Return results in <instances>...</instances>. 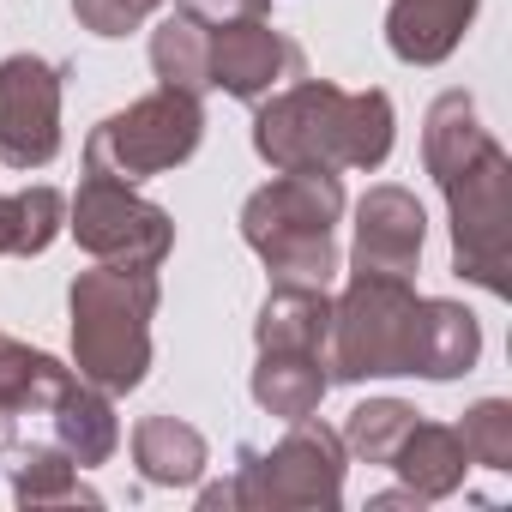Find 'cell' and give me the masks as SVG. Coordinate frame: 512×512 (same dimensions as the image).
I'll return each mask as SVG.
<instances>
[{
    "mask_svg": "<svg viewBox=\"0 0 512 512\" xmlns=\"http://www.w3.org/2000/svg\"><path fill=\"white\" fill-rule=\"evenodd\" d=\"M368 506H374V512H392V506H422V494H410V488H392V494H374Z\"/></svg>",
    "mask_w": 512,
    "mask_h": 512,
    "instance_id": "obj_27",
    "label": "cell"
},
{
    "mask_svg": "<svg viewBox=\"0 0 512 512\" xmlns=\"http://www.w3.org/2000/svg\"><path fill=\"white\" fill-rule=\"evenodd\" d=\"M49 422H55V446H61L79 470L109 464V458H115V446H121L115 404H109V392H103V386H91V380H73V386L55 398Z\"/></svg>",
    "mask_w": 512,
    "mask_h": 512,
    "instance_id": "obj_15",
    "label": "cell"
},
{
    "mask_svg": "<svg viewBox=\"0 0 512 512\" xmlns=\"http://www.w3.org/2000/svg\"><path fill=\"white\" fill-rule=\"evenodd\" d=\"M13 500L43 512V506H103V494L79 476V464L55 440H31L13 452Z\"/></svg>",
    "mask_w": 512,
    "mask_h": 512,
    "instance_id": "obj_19",
    "label": "cell"
},
{
    "mask_svg": "<svg viewBox=\"0 0 512 512\" xmlns=\"http://www.w3.org/2000/svg\"><path fill=\"white\" fill-rule=\"evenodd\" d=\"M67 229L103 266H145V272H157L169 260V247H175V223H169L163 205H151L127 181L91 175V169H85L79 193L67 199Z\"/></svg>",
    "mask_w": 512,
    "mask_h": 512,
    "instance_id": "obj_8",
    "label": "cell"
},
{
    "mask_svg": "<svg viewBox=\"0 0 512 512\" xmlns=\"http://www.w3.org/2000/svg\"><path fill=\"white\" fill-rule=\"evenodd\" d=\"M175 13H193L205 25H229V19H266L272 0H175Z\"/></svg>",
    "mask_w": 512,
    "mask_h": 512,
    "instance_id": "obj_26",
    "label": "cell"
},
{
    "mask_svg": "<svg viewBox=\"0 0 512 512\" xmlns=\"http://www.w3.org/2000/svg\"><path fill=\"white\" fill-rule=\"evenodd\" d=\"M13 422H19L13 410H0V446H13Z\"/></svg>",
    "mask_w": 512,
    "mask_h": 512,
    "instance_id": "obj_28",
    "label": "cell"
},
{
    "mask_svg": "<svg viewBox=\"0 0 512 512\" xmlns=\"http://www.w3.org/2000/svg\"><path fill=\"white\" fill-rule=\"evenodd\" d=\"M157 7H163V0H73V19H79V31H91V37H127V31H139Z\"/></svg>",
    "mask_w": 512,
    "mask_h": 512,
    "instance_id": "obj_25",
    "label": "cell"
},
{
    "mask_svg": "<svg viewBox=\"0 0 512 512\" xmlns=\"http://www.w3.org/2000/svg\"><path fill=\"white\" fill-rule=\"evenodd\" d=\"M482 356V326L464 302L422 296V332H416V374L422 380H458Z\"/></svg>",
    "mask_w": 512,
    "mask_h": 512,
    "instance_id": "obj_17",
    "label": "cell"
},
{
    "mask_svg": "<svg viewBox=\"0 0 512 512\" xmlns=\"http://www.w3.org/2000/svg\"><path fill=\"white\" fill-rule=\"evenodd\" d=\"M205 434L181 416H145L133 428V464L151 488H193L205 476Z\"/></svg>",
    "mask_w": 512,
    "mask_h": 512,
    "instance_id": "obj_18",
    "label": "cell"
},
{
    "mask_svg": "<svg viewBox=\"0 0 512 512\" xmlns=\"http://www.w3.org/2000/svg\"><path fill=\"white\" fill-rule=\"evenodd\" d=\"M392 139L398 115L386 91L296 79L253 103V151L272 169H380L392 157Z\"/></svg>",
    "mask_w": 512,
    "mask_h": 512,
    "instance_id": "obj_2",
    "label": "cell"
},
{
    "mask_svg": "<svg viewBox=\"0 0 512 512\" xmlns=\"http://www.w3.org/2000/svg\"><path fill=\"white\" fill-rule=\"evenodd\" d=\"M247 392H253V404H260L266 416L302 422L332 392V374H326V356H314V350H260Z\"/></svg>",
    "mask_w": 512,
    "mask_h": 512,
    "instance_id": "obj_13",
    "label": "cell"
},
{
    "mask_svg": "<svg viewBox=\"0 0 512 512\" xmlns=\"http://www.w3.org/2000/svg\"><path fill=\"white\" fill-rule=\"evenodd\" d=\"M338 217H344V181L338 169H278L260 193L241 205V241L266 260V272L284 284H326L338 272Z\"/></svg>",
    "mask_w": 512,
    "mask_h": 512,
    "instance_id": "obj_4",
    "label": "cell"
},
{
    "mask_svg": "<svg viewBox=\"0 0 512 512\" xmlns=\"http://www.w3.org/2000/svg\"><path fill=\"white\" fill-rule=\"evenodd\" d=\"M416 332H422V296L410 278L350 272L344 296L332 302V332H326L332 386L416 374Z\"/></svg>",
    "mask_w": 512,
    "mask_h": 512,
    "instance_id": "obj_6",
    "label": "cell"
},
{
    "mask_svg": "<svg viewBox=\"0 0 512 512\" xmlns=\"http://www.w3.org/2000/svg\"><path fill=\"white\" fill-rule=\"evenodd\" d=\"M326 332H332V296L326 284H272V296L260 302L253 320V344L260 350H314L326 356Z\"/></svg>",
    "mask_w": 512,
    "mask_h": 512,
    "instance_id": "obj_14",
    "label": "cell"
},
{
    "mask_svg": "<svg viewBox=\"0 0 512 512\" xmlns=\"http://www.w3.org/2000/svg\"><path fill=\"white\" fill-rule=\"evenodd\" d=\"M151 73L163 91H187L205 97L211 91V25L193 13H169L151 31Z\"/></svg>",
    "mask_w": 512,
    "mask_h": 512,
    "instance_id": "obj_20",
    "label": "cell"
},
{
    "mask_svg": "<svg viewBox=\"0 0 512 512\" xmlns=\"http://www.w3.org/2000/svg\"><path fill=\"white\" fill-rule=\"evenodd\" d=\"M386 470H398L410 494H422V500H446V494L464 488L470 458H464L458 428H446V422H422V416H416V428L404 434V446L392 452Z\"/></svg>",
    "mask_w": 512,
    "mask_h": 512,
    "instance_id": "obj_16",
    "label": "cell"
},
{
    "mask_svg": "<svg viewBox=\"0 0 512 512\" xmlns=\"http://www.w3.org/2000/svg\"><path fill=\"white\" fill-rule=\"evenodd\" d=\"M422 157L452 217V272L488 296L512 290V157L482 127L464 91L434 97L422 127Z\"/></svg>",
    "mask_w": 512,
    "mask_h": 512,
    "instance_id": "obj_1",
    "label": "cell"
},
{
    "mask_svg": "<svg viewBox=\"0 0 512 512\" xmlns=\"http://www.w3.org/2000/svg\"><path fill=\"white\" fill-rule=\"evenodd\" d=\"M67 229V193L61 187H19L0 193V253H49V241Z\"/></svg>",
    "mask_w": 512,
    "mask_h": 512,
    "instance_id": "obj_22",
    "label": "cell"
},
{
    "mask_svg": "<svg viewBox=\"0 0 512 512\" xmlns=\"http://www.w3.org/2000/svg\"><path fill=\"white\" fill-rule=\"evenodd\" d=\"M458 440H464V458L482 464V470H512V404L506 398H482L464 410L458 422Z\"/></svg>",
    "mask_w": 512,
    "mask_h": 512,
    "instance_id": "obj_24",
    "label": "cell"
},
{
    "mask_svg": "<svg viewBox=\"0 0 512 512\" xmlns=\"http://www.w3.org/2000/svg\"><path fill=\"white\" fill-rule=\"evenodd\" d=\"M416 428V410L404 398H368L350 410V422L338 428L344 452L362 458V464H392V452L404 446V434Z\"/></svg>",
    "mask_w": 512,
    "mask_h": 512,
    "instance_id": "obj_23",
    "label": "cell"
},
{
    "mask_svg": "<svg viewBox=\"0 0 512 512\" xmlns=\"http://www.w3.org/2000/svg\"><path fill=\"white\" fill-rule=\"evenodd\" d=\"M199 139H205V109H199V97L157 85L151 97H139V103H127V109H115L109 121L91 127V139H85V169L139 187V181H151V175L181 169V163L199 151Z\"/></svg>",
    "mask_w": 512,
    "mask_h": 512,
    "instance_id": "obj_7",
    "label": "cell"
},
{
    "mask_svg": "<svg viewBox=\"0 0 512 512\" xmlns=\"http://www.w3.org/2000/svg\"><path fill=\"white\" fill-rule=\"evenodd\" d=\"M344 440L338 428L302 416L278 446H241L235 476L211 482L199 506H247V512H332L344 500Z\"/></svg>",
    "mask_w": 512,
    "mask_h": 512,
    "instance_id": "obj_5",
    "label": "cell"
},
{
    "mask_svg": "<svg viewBox=\"0 0 512 512\" xmlns=\"http://www.w3.org/2000/svg\"><path fill=\"white\" fill-rule=\"evenodd\" d=\"M476 19V0H392L386 7V49L404 67H440Z\"/></svg>",
    "mask_w": 512,
    "mask_h": 512,
    "instance_id": "obj_12",
    "label": "cell"
},
{
    "mask_svg": "<svg viewBox=\"0 0 512 512\" xmlns=\"http://www.w3.org/2000/svg\"><path fill=\"white\" fill-rule=\"evenodd\" d=\"M61 151V67L43 55L0 61V163L49 169Z\"/></svg>",
    "mask_w": 512,
    "mask_h": 512,
    "instance_id": "obj_9",
    "label": "cell"
},
{
    "mask_svg": "<svg viewBox=\"0 0 512 512\" xmlns=\"http://www.w3.org/2000/svg\"><path fill=\"white\" fill-rule=\"evenodd\" d=\"M157 272L145 266H91L67 290L73 314V362L79 380L103 386L109 398L133 392L151 368V320H157Z\"/></svg>",
    "mask_w": 512,
    "mask_h": 512,
    "instance_id": "obj_3",
    "label": "cell"
},
{
    "mask_svg": "<svg viewBox=\"0 0 512 512\" xmlns=\"http://www.w3.org/2000/svg\"><path fill=\"white\" fill-rule=\"evenodd\" d=\"M79 374L61 368L49 350H31L19 338H0V410L13 416H37V410H55V398L73 386Z\"/></svg>",
    "mask_w": 512,
    "mask_h": 512,
    "instance_id": "obj_21",
    "label": "cell"
},
{
    "mask_svg": "<svg viewBox=\"0 0 512 512\" xmlns=\"http://www.w3.org/2000/svg\"><path fill=\"white\" fill-rule=\"evenodd\" d=\"M422 241H428V217L422 199L410 187H368L356 205V247H350V266L356 272H392L410 278L422 260Z\"/></svg>",
    "mask_w": 512,
    "mask_h": 512,
    "instance_id": "obj_11",
    "label": "cell"
},
{
    "mask_svg": "<svg viewBox=\"0 0 512 512\" xmlns=\"http://www.w3.org/2000/svg\"><path fill=\"white\" fill-rule=\"evenodd\" d=\"M284 79H302V43L272 31L266 19H229L211 25V85L235 103H260L284 91Z\"/></svg>",
    "mask_w": 512,
    "mask_h": 512,
    "instance_id": "obj_10",
    "label": "cell"
}]
</instances>
